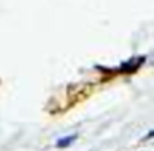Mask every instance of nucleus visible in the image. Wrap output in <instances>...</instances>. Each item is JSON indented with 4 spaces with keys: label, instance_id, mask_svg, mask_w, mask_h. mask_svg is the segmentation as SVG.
Here are the masks:
<instances>
[{
    "label": "nucleus",
    "instance_id": "1",
    "mask_svg": "<svg viewBox=\"0 0 154 151\" xmlns=\"http://www.w3.org/2000/svg\"><path fill=\"white\" fill-rule=\"evenodd\" d=\"M75 138H76V136H73V134H71V136H66V138H63V140H58L57 141V146L58 148H66L68 144H71L75 141Z\"/></svg>",
    "mask_w": 154,
    "mask_h": 151
}]
</instances>
